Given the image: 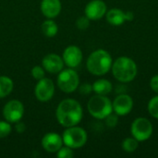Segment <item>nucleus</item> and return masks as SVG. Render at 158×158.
Returning a JSON list of instances; mask_svg holds the SVG:
<instances>
[{"instance_id": "obj_5", "label": "nucleus", "mask_w": 158, "mask_h": 158, "mask_svg": "<svg viewBox=\"0 0 158 158\" xmlns=\"http://www.w3.org/2000/svg\"><path fill=\"white\" fill-rule=\"evenodd\" d=\"M87 132L81 127H69L63 132V143L71 148L77 149L82 147L87 142Z\"/></svg>"}, {"instance_id": "obj_10", "label": "nucleus", "mask_w": 158, "mask_h": 158, "mask_svg": "<svg viewBox=\"0 0 158 158\" xmlns=\"http://www.w3.org/2000/svg\"><path fill=\"white\" fill-rule=\"evenodd\" d=\"M106 21L112 26H121L126 21H131L134 19L132 11H123L120 8H111L106 11Z\"/></svg>"}, {"instance_id": "obj_22", "label": "nucleus", "mask_w": 158, "mask_h": 158, "mask_svg": "<svg viewBox=\"0 0 158 158\" xmlns=\"http://www.w3.org/2000/svg\"><path fill=\"white\" fill-rule=\"evenodd\" d=\"M11 132V126L9 122L6 121H0V138H6L7 137Z\"/></svg>"}, {"instance_id": "obj_12", "label": "nucleus", "mask_w": 158, "mask_h": 158, "mask_svg": "<svg viewBox=\"0 0 158 158\" xmlns=\"http://www.w3.org/2000/svg\"><path fill=\"white\" fill-rule=\"evenodd\" d=\"M107 11L106 3L103 0H92L85 6V16L90 20L101 19Z\"/></svg>"}, {"instance_id": "obj_29", "label": "nucleus", "mask_w": 158, "mask_h": 158, "mask_svg": "<svg viewBox=\"0 0 158 158\" xmlns=\"http://www.w3.org/2000/svg\"><path fill=\"white\" fill-rule=\"evenodd\" d=\"M16 129L19 132H23L25 131V125L19 121L17 122V125H16Z\"/></svg>"}, {"instance_id": "obj_27", "label": "nucleus", "mask_w": 158, "mask_h": 158, "mask_svg": "<svg viewBox=\"0 0 158 158\" xmlns=\"http://www.w3.org/2000/svg\"><path fill=\"white\" fill-rule=\"evenodd\" d=\"M80 94H89L93 92V85L89 84V83H83L80 86L79 88Z\"/></svg>"}, {"instance_id": "obj_19", "label": "nucleus", "mask_w": 158, "mask_h": 158, "mask_svg": "<svg viewBox=\"0 0 158 158\" xmlns=\"http://www.w3.org/2000/svg\"><path fill=\"white\" fill-rule=\"evenodd\" d=\"M57 31H58V27L56 23L51 19L45 20L42 24V31L47 37H54L57 33Z\"/></svg>"}, {"instance_id": "obj_8", "label": "nucleus", "mask_w": 158, "mask_h": 158, "mask_svg": "<svg viewBox=\"0 0 158 158\" xmlns=\"http://www.w3.org/2000/svg\"><path fill=\"white\" fill-rule=\"evenodd\" d=\"M24 114L23 104L19 100L7 102L3 108V116L9 123H17L21 119Z\"/></svg>"}, {"instance_id": "obj_6", "label": "nucleus", "mask_w": 158, "mask_h": 158, "mask_svg": "<svg viewBox=\"0 0 158 158\" xmlns=\"http://www.w3.org/2000/svg\"><path fill=\"white\" fill-rule=\"evenodd\" d=\"M154 131L152 122L146 118H137L133 120L131 132L138 142H144L151 138Z\"/></svg>"}, {"instance_id": "obj_20", "label": "nucleus", "mask_w": 158, "mask_h": 158, "mask_svg": "<svg viewBox=\"0 0 158 158\" xmlns=\"http://www.w3.org/2000/svg\"><path fill=\"white\" fill-rule=\"evenodd\" d=\"M139 142L134 137H128L122 142V148L126 153H133L137 150Z\"/></svg>"}, {"instance_id": "obj_3", "label": "nucleus", "mask_w": 158, "mask_h": 158, "mask_svg": "<svg viewBox=\"0 0 158 158\" xmlns=\"http://www.w3.org/2000/svg\"><path fill=\"white\" fill-rule=\"evenodd\" d=\"M113 59L111 55L104 49H98L89 56L86 67L88 71L93 75L103 76L111 69Z\"/></svg>"}, {"instance_id": "obj_17", "label": "nucleus", "mask_w": 158, "mask_h": 158, "mask_svg": "<svg viewBox=\"0 0 158 158\" xmlns=\"http://www.w3.org/2000/svg\"><path fill=\"white\" fill-rule=\"evenodd\" d=\"M113 90V85L111 81L106 79H99L95 81L93 84V91L96 94L106 95L110 94Z\"/></svg>"}, {"instance_id": "obj_9", "label": "nucleus", "mask_w": 158, "mask_h": 158, "mask_svg": "<svg viewBox=\"0 0 158 158\" xmlns=\"http://www.w3.org/2000/svg\"><path fill=\"white\" fill-rule=\"evenodd\" d=\"M34 94L36 98L41 102H47L54 96L55 94V85L50 79L43 78L39 80L38 83L35 86Z\"/></svg>"}, {"instance_id": "obj_28", "label": "nucleus", "mask_w": 158, "mask_h": 158, "mask_svg": "<svg viewBox=\"0 0 158 158\" xmlns=\"http://www.w3.org/2000/svg\"><path fill=\"white\" fill-rule=\"evenodd\" d=\"M150 87L156 94H158V74L152 77L150 81Z\"/></svg>"}, {"instance_id": "obj_26", "label": "nucleus", "mask_w": 158, "mask_h": 158, "mask_svg": "<svg viewBox=\"0 0 158 158\" xmlns=\"http://www.w3.org/2000/svg\"><path fill=\"white\" fill-rule=\"evenodd\" d=\"M105 119H106V126L109 127V128H114V127H116L117 124H118V115H117V114L115 115V114H113V113H111L110 115H108Z\"/></svg>"}, {"instance_id": "obj_11", "label": "nucleus", "mask_w": 158, "mask_h": 158, "mask_svg": "<svg viewBox=\"0 0 158 158\" xmlns=\"http://www.w3.org/2000/svg\"><path fill=\"white\" fill-rule=\"evenodd\" d=\"M113 111L118 116H127L131 113L133 107V100L131 96L126 94L118 95L112 102Z\"/></svg>"}, {"instance_id": "obj_23", "label": "nucleus", "mask_w": 158, "mask_h": 158, "mask_svg": "<svg viewBox=\"0 0 158 158\" xmlns=\"http://www.w3.org/2000/svg\"><path fill=\"white\" fill-rule=\"evenodd\" d=\"M56 156L58 158H71L74 156V153L71 148L66 146V147H61L56 152Z\"/></svg>"}, {"instance_id": "obj_25", "label": "nucleus", "mask_w": 158, "mask_h": 158, "mask_svg": "<svg viewBox=\"0 0 158 158\" xmlns=\"http://www.w3.org/2000/svg\"><path fill=\"white\" fill-rule=\"evenodd\" d=\"M31 75L35 80H42L44 78V69L40 66H35L31 69Z\"/></svg>"}, {"instance_id": "obj_18", "label": "nucleus", "mask_w": 158, "mask_h": 158, "mask_svg": "<svg viewBox=\"0 0 158 158\" xmlns=\"http://www.w3.org/2000/svg\"><path fill=\"white\" fill-rule=\"evenodd\" d=\"M13 81L9 77L0 76V98H4L10 94L13 90Z\"/></svg>"}, {"instance_id": "obj_7", "label": "nucleus", "mask_w": 158, "mask_h": 158, "mask_svg": "<svg viewBox=\"0 0 158 158\" xmlns=\"http://www.w3.org/2000/svg\"><path fill=\"white\" fill-rule=\"evenodd\" d=\"M79 75L74 69H62L59 72V75L57 77V86L62 92L70 94L79 87Z\"/></svg>"}, {"instance_id": "obj_14", "label": "nucleus", "mask_w": 158, "mask_h": 158, "mask_svg": "<svg viewBox=\"0 0 158 158\" xmlns=\"http://www.w3.org/2000/svg\"><path fill=\"white\" fill-rule=\"evenodd\" d=\"M63 144L62 137L56 132H49L42 139V146L48 153H56Z\"/></svg>"}, {"instance_id": "obj_21", "label": "nucleus", "mask_w": 158, "mask_h": 158, "mask_svg": "<svg viewBox=\"0 0 158 158\" xmlns=\"http://www.w3.org/2000/svg\"><path fill=\"white\" fill-rule=\"evenodd\" d=\"M148 112L153 118L158 119V94L149 101Z\"/></svg>"}, {"instance_id": "obj_2", "label": "nucleus", "mask_w": 158, "mask_h": 158, "mask_svg": "<svg viewBox=\"0 0 158 158\" xmlns=\"http://www.w3.org/2000/svg\"><path fill=\"white\" fill-rule=\"evenodd\" d=\"M113 76L119 82L132 81L138 73V68L133 59L128 56H120L115 60L111 68Z\"/></svg>"}, {"instance_id": "obj_16", "label": "nucleus", "mask_w": 158, "mask_h": 158, "mask_svg": "<svg viewBox=\"0 0 158 158\" xmlns=\"http://www.w3.org/2000/svg\"><path fill=\"white\" fill-rule=\"evenodd\" d=\"M41 11L48 19L56 18L61 11L60 0H42Z\"/></svg>"}, {"instance_id": "obj_1", "label": "nucleus", "mask_w": 158, "mask_h": 158, "mask_svg": "<svg viewBox=\"0 0 158 158\" xmlns=\"http://www.w3.org/2000/svg\"><path fill=\"white\" fill-rule=\"evenodd\" d=\"M56 116L58 123L65 128L78 125L82 119L83 111L81 104L74 99H65L58 105Z\"/></svg>"}, {"instance_id": "obj_13", "label": "nucleus", "mask_w": 158, "mask_h": 158, "mask_svg": "<svg viewBox=\"0 0 158 158\" xmlns=\"http://www.w3.org/2000/svg\"><path fill=\"white\" fill-rule=\"evenodd\" d=\"M63 61L70 69L78 67L82 61V52L76 45L68 46L63 52Z\"/></svg>"}, {"instance_id": "obj_4", "label": "nucleus", "mask_w": 158, "mask_h": 158, "mask_svg": "<svg viewBox=\"0 0 158 158\" xmlns=\"http://www.w3.org/2000/svg\"><path fill=\"white\" fill-rule=\"evenodd\" d=\"M87 108L91 116L97 119H105L113 113L112 102L106 95L96 94L93 96L88 102Z\"/></svg>"}, {"instance_id": "obj_15", "label": "nucleus", "mask_w": 158, "mask_h": 158, "mask_svg": "<svg viewBox=\"0 0 158 158\" xmlns=\"http://www.w3.org/2000/svg\"><path fill=\"white\" fill-rule=\"evenodd\" d=\"M43 68L50 73H58L63 69L64 61L56 54L46 55L42 61Z\"/></svg>"}, {"instance_id": "obj_24", "label": "nucleus", "mask_w": 158, "mask_h": 158, "mask_svg": "<svg viewBox=\"0 0 158 158\" xmlns=\"http://www.w3.org/2000/svg\"><path fill=\"white\" fill-rule=\"evenodd\" d=\"M76 26L80 30H86L90 26V19L86 16L80 17L76 20Z\"/></svg>"}]
</instances>
